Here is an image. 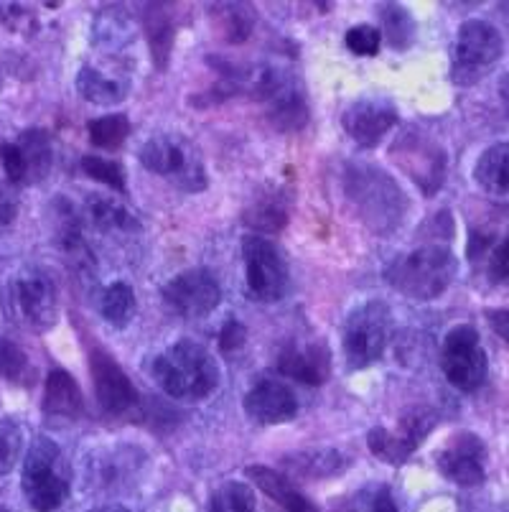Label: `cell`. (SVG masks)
<instances>
[{
  "mask_svg": "<svg viewBox=\"0 0 509 512\" xmlns=\"http://www.w3.org/2000/svg\"><path fill=\"white\" fill-rule=\"evenodd\" d=\"M367 446H370V451L380 462L395 464V467L408 462L410 454L415 451V446H410L403 436L392 434V431H387L382 426L372 428L370 434H367Z\"/></svg>",
  "mask_w": 509,
  "mask_h": 512,
  "instance_id": "obj_33",
  "label": "cell"
},
{
  "mask_svg": "<svg viewBox=\"0 0 509 512\" xmlns=\"http://www.w3.org/2000/svg\"><path fill=\"white\" fill-rule=\"evenodd\" d=\"M82 171L90 179L100 181V184L110 186L118 194L128 192V186H125V169L123 164L118 161H112V158H102V156H84L82 158Z\"/></svg>",
  "mask_w": 509,
  "mask_h": 512,
  "instance_id": "obj_36",
  "label": "cell"
},
{
  "mask_svg": "<svg viewBox=\"0 0 509 512\" xmlns=\"http://www.w3.org/2000/svg\"><path fill=\"white\" fill-rule=\"evenodd\" d=\"M92 380H95L97 403L110 416H125L138 406V390L133 388L130 377L107 349L95 347L90 355Z\"/></svg>",
  "mask_w": 509,
  "mask_h": 512,
  "instance_id": "obj_13",
  "label": "cell"
},
{
  "mask_svg": "<svg viewBox=\"0 0 509 512\" xmlns=\"http://www.w3.org/2000/svg\"><path fill=\"white\" fill-rule=\"evenodd\" d=\"M0 164L6 171L11 184H26V169H23V156L16 143H3L0 146Z\"/></svg>",
  "mask_w": 509,
  "mask_h": 512,
  "instance_id": "obj_40",
  "label": "cell"
},
{
  "mask_svg": "<svg viewBox=\"0 0 509 512\" xmlns=\"http://www.w3.org/2000/svg\"><path fill=\"white\" fill-rule=\"evenodd\" d=\"M77 90L84 100L95 102V105H118L128 97L130 79L123 74L102 72V69L87 64L77 74Z\"/></svg>",
  "mask_w": 509,
  "mask_h": 512,
  "instance_id": "obj_23",
  "label": "cell"
},
{
  "mask_svg": "<svg viewBox=\"0 0 509 512\" xmlns=\"http://www.w3.org/2000/svg\"><path fill=\"white\" fill-rule=\"evenodd\" d=\"M245 90L265 105V115L280 133H298L308 123V105L303 92L288 72L260 67L245 74Z\"/></svg>",
  "mask_w": 509,
  "mask_h": 512,
  "instance_id": "obj_6",
  "label": "cell"
},
{
  "mask_svg": "<svg viewBox=\"0 0 509 512\" xmlns=\"http://www.w3.org/2000/svg\"><path fill=\"white\" fill-rule=\"evenodd\" d=\"M16 217V204H0V225H8Z\"/></svg>",
  "mask_w": 509,
  "mask_h": 512,
  "instance_id": "obj_46",
  "label": "cell"
},
{
  "mask_svg": "<svg viewBox=\"0 0 509 512\" xmlns=\"http://www.w3.org/2000/svg\"><path fill=\"white\" fill-rule=\"evenodd\" d=\"M278 370L303 385H324L331 375V352L326 342H293L280 352Z\"/></svg>",
  "mask_w": 509,
  "mask_h": 512,
  "instance_id": "obj_18",
  "label": "cell"
},
{
  "mask_svg": "<svg viewBox=\"0 0 509 512\" xmlns=\"http://www.w3.org/2000/svg\"><path fill=\"white\" fill-rule=\"evenodd\" d=\"M18 151L23 156V169H26V184L41 181L51 169L54 151H51V138L46 130H26L16 141Z\"/></svg>",
  "mask_w": 509,
  "mask_h": 512,
  "instance_id": "obj_28",
  "label": "cell"
},
{
  "mask_svg": "<svg viewBox=\"0 0 509 512\" xmlns=\"http://www.w3.org/2000/svg\"><path fill=\"white\" fill-rule=\"evenodd\" d=\"M344 130L354 143L375 148L398 123V110L380 97H362L344 110Z\"/></svg>",
  "mask_w": 509,
  "mask_h": 512,
  "instance_id": "obj_15",
  "label": "cell"
},
{
  "mask_svg": "<svg viewBox=\"0 0 509 512\" xmlns=\"http://www.w3.org/2000/svg\"><path fill=\"white\" fill-rule=\"evenodd\" d=\"M476 184L492 197L509 194V143H497L479 156L474 169Z\"/></svg>",
  "mask_w": 509,
  "mask_h": 512,
  "instance_id": "obj_25",
  "label": "cell"
},
{
  "mask_svg": "<svg viewBox=\"0 0 509 512\" xmlns=\"http://www.w3.org/2000/svg\"><path fill=\"white\" fill-rule=\"evenodd\" d=\"M87 512H130V510L123 505H102V507H92V510Z\"/></svg>",
  "mask_w": 509,
  "mask_h": 512,
  "instance_id": "obj_47",
  "label": "cell"
},
{
  "mask_svg": "<svg viewBox=\"0 0 509 512\" xmlns=\"http://www.w3.org/2000/svg\"><path fill=\"white\" fill-rule=\"evenodd\" d=\"M21 487L28 505L36 512H54L67 502L72 490L69 464L62 449L46 436L34 439L31 449L26 451L21 472Z\"/></svg>",
  "mask_w": 509,
  "mask_h": 512,
  "instance_id": "obj_4",
  "label": "cell"
},
{
  "mask_svg": "<svg viewBox=\"0 0 509 512\" xmlns=\"http://www.w3.org/2000/svg\"><path fill=\"white\" fill-rule=\"evenodd\" d=\"M158 388L176 400H204L219 388V365L204 344L181 339L153 360Z\"/></svg>",
  "mask_w": 509,
  "mask_h": 512,
  "instance_id": "obj_2",
  "label": "cell"
},
{
  "mask_svg": "<svg viewBox=\"0 0 509 512\" xmlns=\"http://www.w3.org/2000/svg\"><path fill=\"white\" fill-rule=\"evenodd\" d=\"M135 451L133 449H112L105 456H97V462L92 459V469L100 472V477L95 479L97 484H105V487H118L130 472H133Z\"/></svg>",
  "mask_w": 509,
  "mask_h": 512,
  "instance_id": "obj_35",
  "label": "cell"
},
{
  "mask_svg": "<svg viewBox=\"0 0 509 512\" xmlns=\"http://www.w3.org/2000/svg\"><path fill=\"white\" fill-rule=\"evenodd\" d=\"M280 467L301 479H329L347 469V456L336 449L293 451L280 459Z\"/></svg>",
  "mask_w": 509,
  "mask_h": 512,
  "instance_id": "obj_20",
  "label": "cell"
},
{
  "mask_svg": "<svg viewBox=\"0 0 509 512\" xmlns=\"http://www.w3.org/2000/svg\"><path fill=\"white\" fill-rule=\"evenodd\" d=\"M494 271H497L499 276L509 278V237L499 245L497 253H494Z\"/></svg>",
  "mask_w": 509,
  "mask_h": 512,
  "instance_id": "obj_43",
  "label": "cell"
},
{
  "mask_svg": "<svg viewBox=\"0 0 509 512\" xmlns=\"http://www.w3.org/2000/svg\"><path fill=\"white\" fill-rule=\"evenodd\" d=\"M380 16V34L395 51H405L415 41V21L410 11L398 3H380L377 6Z\"/></svg>",
  "mask_w": 509,
  "mask_h": 512,
  "instance_id": "obj_29",
  "label": "cell"
},
{
  "mask_svg": "<svg viewBox=\"0 0 509 512\" xmlns=\"http://www.w3.org/2000/svg\"><path fill=\"white\" fill-rule=\"evenodd\" d=\"M21 454V431L13 423H0V477L13 469Z\"/></svg>",
  "mask_w": 509,
  "mask_h": 512,
  "instance_id": "obj_39",
  "label": "cell"
},
{
  "mask_svg": "<svg viewBox=\"0 0 509 512\" xmlns=\"http://www.w3.org/2000/svg\"><path fill=\"white\" fill-rule=\"evenodd\" d=\"M245 413L265 426L288 423L298 416V398L283 380L263 377L245 395Z\"/></svg>",
  "mask_w": 509,
  "mask_h": 512,
  "instance_id": "obj_16",
  "label": "cell"
},
{
  "mask_svg": "<svg viewBox=\"0 0 509 512\" xmlns=\"http://www.w3.org/2000/svg\"><path fill=\"white\" fill-rule=\"evenodd\" d=\"M0 377L11 385H31L36 377L34 365L28 355L13 339L0 337Z\"/></svg>",
  "mask_w": 509,
  "mask_h": 512,
  "instance_id": "obj_30",
  "label": "cell"
},
{
  "mask_svg": "<svg viewBox=\"0 0 509 512\" xmlns=\"http://www.w3.org/2000/svg\"><path fill=\"white\" fill-rule=\"evenodd\" d=\"M372 512H400L398 505H395V500H392L390 490L382 487V490L377 492L375 500H372Z\"/></svg>",
  "mask_w": 509,
  "mask_h": 512,
  "instance_id": "obj_44",
  "label": "cell"
},
{
  "mask_svg": "<svg viewBox=\"0 0 509 512\" xmlns=\"http://www.w3.org/2000/svg\"><path fill=\"white\" fill-rule=\"evenodd\" d=\"M400 426H403L400 436H403L410 446L418 449V446L423 444V439L433 431V426H436V416L428 413L426 408H415L408 416H403V423H400Z\"/></svg>",
  "mask_w": 509,
  "mask_h": 512,
  "instance_id": "obj_38",
  "label": "cell"
},
{
  "mask_svg": "<svg viewBox=\"0 0 509 512\" xmlns=\"http://www.w3.org/2000/svg\"><path fill=\"white\" fill-rule=\"evenodd\" d=\"M392 332V314L382 301L357 306L344 321V357L352 370L375 365L385 355Z\"/></svg>",
  "mask_w": 509,
  "mask_h": 512,
  "instance_id": "obj_8",
  "label": "cell"
},
{
  "mask_svg": "<svg viewBox=\"0 0 509 512\" xmlns=\"http://www.w3.org/2000/svg\"><path fill=\"white\" fill-rule=\"evenodd\" d=\"M487 446L476 434H456L454 439L448 441L446 449L438 454V469L446 479H451L459 487H474L482 484L487 477Z\"/></svg>",
  "mask_w": 509,
  "mask_h": 512,
  "instance_id": "obj_14",
  "label": "cell"
},
{
  "mask_svg": "<svg viewBox=\"0 0 509 512\" xmlns=\"http://www.w3.org/2000/svg\"><path fill=\"white\" fill-rule=\"evenodd\" d=\"M489 321H492V329L509 344V309L504 311H492L489 314Z\"/></svg>",
  "mask_w": 509,
  "mask_h": 512,
  "instance_id": "obj_42",
  "label": "cell"
},
{
  "mask_svg": "<svg viewBox=\"0 0 509 512\" xmlns=\"http://www.w3.org/2000/svg\"><path fill=\"white\" fill-rule=\"evenodd\" d=\"M398 164L410 174V179L426 194H433L443 184V171H446V158L443 151L431 148L420 138H403L392 148Z\"/></svg>",
  "mask_w": 509,
  "mask_h": 512,
  "instance_id": "obj_17",
  "label": "cell"
},
{
  "mask_svg": "<svg viewBox=\"0 0 509 512\" xmlns=\"http://www.w3.org/2000/svg\"><path fill=\"white\" fill-rule=\"evenodd\" d=\"M245 474L247 479H252V482L258 484L260 490H263L270 500L278 502L286 512H316L314 502L308 500L286 474L275 472V469L270 467H260V464L247 467Z\"/></svg>",
  "mask_w": 509,
  "mask_h": 512,
  "instance_id": "obj_21",
  "label": "cell"
},
{
  "mask_svg": "<svg viewBox=\"0 0 509 512\" xmlns=\"http://www.w3.org/2000/svg\"><path fill=\"white\" fill-rule=\"evenodd\" d=\"M288 197L283 189H268L252 197L250 207L245 209V225L255 230V235H275L288 225Z\"/></svg>",
  "mask_w": 509,
  "mask_h": 512,
  "instance_id": "obj_22",
  "label": "cell"
},
{
  "mask_svg": "<svg viewBox=\"0 0 509 512\" xmlns=\"http://www.w3.org/2000/svg\"><path fill=\"white\" fill-rule=\"evenodd\" d=\"M41 411L49 421H77L84 413V398L77 380L67 370H51L46 377Z\"/></svg>",
  "mask_w": 509,
  "mask_h": 512,
  "instance_id": "obj_19",
  "label": "cell"
},
{
  "mask_svg": "<svg viewBox=\"0 0 509 512\" xmlns=\"http://www.w3.org/2000/svg\"><path fill=\"white\" fill-rule=\"evenodd\" d=\"M347 49L357 57H375L380 51L382 34L377 26H370V23H359V26H352L347 31V39H344Z\"/></svg>",
  "mask_w": 509,
  "mask_h": 512,
  "instance_id": "obj_37",
  "label": "cell"
},
{
  "mask_svg": "<svg viewBox=\"0 0 509 512\" xmlns=\"http://www.w3.org/2000/svg\"><path fill=\"white\" fill-rule=\"evenodd\" d=\"M87 217H90L92 227L100 232H138L140 222L120 199L115 197H95L87 199Z\"/></svg>",
  "mask_w": 509,
  "mask_h": 512,
  "instance_id": "obj_26",
  "label": "cell"
},
{
  "mask_svg": "<svg viewBox=\"0 0 509 512\" xmlns=\"http://www.w3.org/2000/svg\"><path fill=\"white\" fill-rule=\"evenodd\" d=\"M212 21L219 39L227 44H242L255 31V11L247 3H217L212 6Z\"/></svg>",
  "mask_w": 509,
  "mask_h": 512,
  "instance_id": "obj_27",
  "label": "cell"
},
{
  "mask_svg": "<svg viewBox=\"0 0 509 512\" xmlns=\"http://www.w3.org/2000/svg\"><path fill=\"white\" fill-rule=\"evenodd\" d=\"M143 29H146L148 44H151V57L156 69H166L168 59H171V49H174V21H171V13H166L163 3H148L143 6Z\"/></svg>",
  "mask_w": 509,
  "mask_h": 512,
  "instance_id": "obj_24",
  "label": "cell"
},
{
  "mask_svg": "<svg viewBox=\"0 0 509 512\" xmlns=\"http://www.w3.org/2000/svg\"><path fill=\"white\" fill-rule=\"evenodd\" d=\"M0 512H11V510H6V507H0Z\"/></svg>",
  "mask_w": 509,
  "mask_h": 512,
  "instance_id": "obj_48",
  "label": "cell"
},
{
  "mask_svg": "<svg viewBox=\"0 0 509 512\" xmlns=\"http://www.w3.org/2000/svg\"><path fill=\"white\" fill-rule=\"evenodd\" d=\"M255 492L245 482H224L209 500V512H255Z\"/></svg>",
  "mask_w": 509,
  "mask_h": 512,
  "instance_id": "obj_34",
  "label": "cell"
},
{
  "mask_svg": "<svg viewBox=\"0 0 509 512\" xmlns=\"http://www.w3.org/2000/svg\"><path fill=\"white\" fill-rule=\"evenodd\" d=\"M502 36L487 21H466L461 23L459 36L454 46V64H451V77L456 85H474L484 77L487 69L502 57Z\"/></svg>",
  "mask_w": 509,
  "mask_h": 512,
  "instance_id": "obj_10",
  "label": "cell"
},
{
  "mask_svg": "<svg viewBox=\"0 0 509 512\" xmlns=\"http://www.w3.org/2000/svg\"><path fill=\"white\" fill-rule=\"evenodd\" d=\"M102 316H105L107 324L112 327H128L130 319L135 314V293L128 283H112V286L105 288L102 293V304H100Z\"/></svg>",
  "mask_w": 509,
  "mask_h": 512,
  "instance_id": "obj_31",
  "label": "cell"
},
{
  "mask_svg": "<svg viewBox=\"0 0 509 512\" xmlns=\"http://www.w3.org/2000/svg\"><path fill=\"white\" fill-rule=\"evenodd\" d=\"M242 260H245V281L252 299L273 304L286 296L291 273L275 242L263 235H247L242 240Z\"/></svg>",
  "mask_w": 509,
  "mask_h": 512,
  "instance_id": "obj_9",
  "label": "cell"
},
{
  "mask_svg": "<svg viewBox=\"0 0 509 512\" xmlns=\"http://www.w3.org/2000/svg\"><path fill=\"white\" fill-rule=\"evenodd\" d=\"M499 100H502L504 113H507L509 118V74H504V77L499 79Z\"/></svg>",
  "mask_w": 509,
  "mask_h": 512,
  "instance_id": "obj_45",
  "label": "cell"
},
{
  "mask_svg": "<svg viewBox=\"0 0 509 512\" xmlns=\"http://www.w3.org/2000/svg\"><path fill=\"white\" fill-rule=\"evenodd\" d=\"M3 309L8 319L28 332H49L59 316V299L51 276L41 268H23L3 293Z\"/></svg>",
  "mask_w": 509,
  "mask_h": 512,
  "instance_id": "obj_5",
  "label": "cell"
},
{
  "mask_svg": "<svg viewBox=\"0 0 509 512\" xmlns=\"http://www.w3.org/2000/svg\"><path fill=\"white\" fill-rule=\"evenodd\" d=\"M163 304L181 319H204L222 301V288L217 276L207 268H189L163 286Z\"/></svg>",
  "mask_w": 509,
  "mask_h": 512,
  "instance_id": "obj_12",
  "label": "cell"
},
{
  "mask_svg": "<svg viewBox=\"0 0 509 512\" xmlns=\"http://www.w3.org/2000/svg\"><path fill=\"white\" fill-rule=\"evenodd\" d=\"M140 164L151 174L171 179L184 192H202L207 186V171H204L199 151L181 136H153L140 146Z\"/></svg>",
  "mask_w": 509,
  "mask_h": 512,
  "instance_id": "obj_7",
  "label": "cell"
},
{
  "mask_svg": "<svg viewBox=\"0 0 509 512\" xmlns=\"http://www.w3.org/2000/svg\"><path fill=\"white\" fill-rule=\"evenodd\" d=\"M344 192L357 209L359 220L377 235H390L403 225L408 199L387 171L372 164H349Z\"/></svg>",
  "mask_w": 509,
  "mask_h": 512,
  "instance_id": "obj_1",
  "label": "cell"
},
{
  "mask_svg": "<svg viewBox=\"0 0 509 512\" xmlns=\"http://www.w3.org/2000/svg\"><path fill=\"white\" fill-rule=\"evenodd\" d=\"M454 253L443 245H423L387 265L385 281L413 301L438 299L456 276Z\"/></svg>",
  "mask_w": 509,
  "mask_h": 512,
  "instance_id": "obj_3",
  "label": "cell"
},
{
  "mask_svg": "<svg viewBox=\"0 0 509 512\" xmlns=\"http://www.w3.org/2000/svg\"><path fill=\"white\" fill-rule=\"evenodd\" d=\"M87 136H90L92 146L105 148V151H115V148L123 146L130 136L128 115L115 113L105 115V118L90 120V123H87Z\"/></svg>",
  "mask_w": 509,
  "mask_h": 512,
  "instance_id": "obj_32",
  "label": "cell"
},
{
  "mask_svg": "<svg viewBox=\"0 0 509 512\" xmlns=\"http://www.w3.org/2000/svg\"><path fill=\"white\" fill-rule=\"evenodd\" d=\"M245 339H247L245 324H240L237 319H230L222 327V332H219V347H222V352H235V349H240L242 344H245Z\"/></svg>",
  "mask_w": 509,
  "mask_h": 512,
  "instance_id": "obj_41",
  "label": "cell"
},
{
  "mask_svg": "<svg viewBox=\"0 0 509 512\" xmlns=\"http://www.w3.org/2000/svg\"><path fill=\"white\" fill-rule=\"evenodd\" d=\"M441 367L454 388L464 390V393L482 388L487 380V352H484L474 327L461 324L446 334L441 349Z\"/></svg>",
  "mask_w": 509,
  "mask_h": 512,
  "instance_id": "obj_11",
  "label": "cell"
}]
</instances>
